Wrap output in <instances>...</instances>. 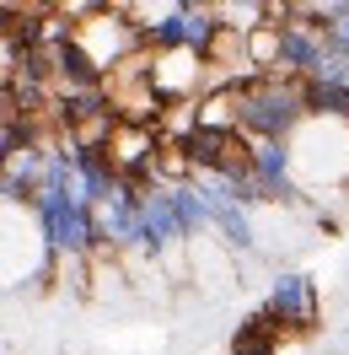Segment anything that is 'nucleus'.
Wrapping results in <instances>:
<instances>
[{"label":"nucleus","instance_id":"nucleus-1","mask_svg":"<svg viewBox=\"0 0 349 355\" xmlns=\"http://www.w3.org/2000/svg\"><path fill=\"white\" fill-rule=\"evenodd\" d=\"M48 264V221L38 205L0 194V296L38 286Z\"/></svg>","mask_w":349,"mask_h":355},{"label":"nucleus","instance_id":"nucleus-2","mask_svg":"<svg viewBox=\"0 0 349 355\" xmlns=\"http://www.w3.org/2000/svg\"><path fill=\"white\" fill-rule=\"evenodd\" d=\"M145 81H151L156 103H194L204 92V54L194 44L145 49Z\"/></svg>","mask_w":349,"mask_h":355}]
</instances>
